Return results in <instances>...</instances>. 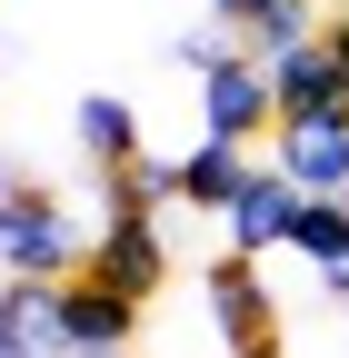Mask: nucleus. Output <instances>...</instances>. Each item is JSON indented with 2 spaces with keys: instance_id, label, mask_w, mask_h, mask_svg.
Here are the masks:
<instances>
[{
  "instance_id": "obj_1",
  "label": "nucleus",
  "mask_w": 349,
  "mask_h": 358,
  "mask_svg": "<svg viewBox=\"0 0 349 358\" xmlns=\"http://www.w3.org/2000/svg\"><path fill=\"white\" fill-rule=\"evenodd\" d=\"M90 268V249H80V219L60 209V189L50 179H30V169H11L0 179V279H80Z\"/></svg>"
},
{
  "instance_id": "obj_2",
  "label": "nucleus",
  "mask_w": 349,
  "mask_h": 358,
  "mask_svg": "<svg viewBox=\"0 0 349 358\" xmlns=\"http://www.w3.org/2000/svg\"><path fill=\"white\" fill-rule=\"evenodd\" d=\"M280 129V90H270V60L230 50L220 70H200V140H270Z\"/></svg>"
},
{
  "instance_id": "obj_3",
  "label": "nucleus",
  "mask_w": 349,
  "mask_h": 358,
  "mask_svg": "<svg viewBox=\"0 0 349 358\" xmlns=\"http://www.w3.org/2000/svg\"><path fill=\"white\" fill-rule=\"evenodd\" d=\"M90 279L120 289V299H160L170 289V229H160V209H110V229L90 239Z\"/></svg>"
},
{
  "instance_id": "obj_4",
  "label": "nucleus",
  "mask_w": 349,
  "mask_h": 358,
  "mask_svg": "<svg viewBox=\"0 0 349 358\" xmlns=\"http://www.w3.org/2000/svg\"><path fill=\"white\" fill-rule=\"evenodd\" d=\"M130 338H140V299L100 289L90 268H80V279H60V358H120Z\"/></svg>"
},
{
  "instance_id": "obj_5",
  "label": "nucleus",
  "mask_w": 349,
  "mask_h": 358,
  "mask_svg": "<svg viewBox=\"0 0 349 358\" xmlns=\"http://www.w3.org/2000/svg\"><path fill=\"white\" fill-rule=\"evenodd\" d=\"M210 319H220L230 358L280 338V299H270V279H259V259H240V249H230V259H210Z\"/></svg>"
},
{
  "instance_id": "obj_6",
  "label": "nucleus",
  "mask_w": 349,
  "mask_h": 358,
  "mask_svg": "<svg viewBox=\"0 0 349 358\" xmlns=\"http://www.w3.org/2000/svg\"><path fill=\"white\" fill-rule=\"evenodd\" d=\"M299 209H310V189H299L289 169H249V189L220 209V219H230V249H240V259H270V249H289Z\"/></svg>"
},
{
  "instance_id": "obj_7",
  "label": "nucleus",
  "mask_w": 349,
  "mask_h": 358,
  "mask_svg": "<svg viewBox=\"0 0 349 358\" xmlns=\"http://www.w3.org/2000/svg\"><path fill=\"white\" fill-rule=\"evenodd\" d=\"M270 150V169H289L310 199H349V120H280Z\"/></svg>"
},
{
  "instance_id": "obj_8",
  "label": "nucleus",
  "mask_w": 349,
  "mask_h": 358,
  "mask_svg": "<svg viewBox=\"0 0 349 358\" xmlns=\"http://www.w3.org/2000/svg\"><path fill=\"white\" fill-rule=\"evenodd\" d=\"M270 90H280V120H349V60L329 50V40L270 60Z\"/></svg>"
},
{
  "instance_id": "obj_9",
  "label": "nucleus",
  "mask_w": 349,
  "mask_h": 358,
  "mask_svg": "<svg viewBox=\"0 0 349 358\" xmlns=\"http://www.w3.org/2000/svg\"><path fill=\"white\" fill-rule=\"evenodd\" d=\"M170 169H180V199H190V209H230V199L249 189V150H240V140H200V150H180Z\"/></svg>"
},
{
  "instance_id": "obj_10",
  "label": "nucleus",
  "mask_w": 349,
  "mask_h": 358,
  "mask_svg": "<svg viewBox=\"0 0 349 358\" xmlns=\"http://www.w3.org/2000/svg\"><path fill=\"white\" fill-rule=\"evenodd\" d=\"M329 20H320V0H259V20L240 30V50L249 60H289V50H310Z\"/></svg>"
},
{
  "instance_id": "obj_11",
  "label": "nucleus",
  "mask_w": 349,
  "mask_h": 358,
  "mask_svg": "<svg viewBox=\"0 0 349 358\" xmlns=\"http://www.w3.org/2000/svg\"><path fill=\"white\" fill-rule=\"evenodd\" d=\"M80 150H90V169L140 159V120H130V100H120V90H90V100H80Z\"/></svg>"
},
{
  "instance_id": "obj_12",
  "label": "nucleus",
  "mask_w": 349,
  "mask_h": 358,
  "mask_svg": "<svg viewBox=\"0 0 349 358\" xmlns=\"http://www.w3.org/2000/svg\"><path fill=\"white\" fill-rule=\"evenodd\" d=\"M100 189H110V209H160V199H180V169L170 159H120V169H100Z\"/></svg>"
},
{
  "instance_id": "obj_13",
  "label": "nucleus",
  "mask_w": 349,
  "mask_h": 358,
  "mask_svg": "<svg viewBox=\"0 0 349 358\" xmlns=\"http://www.w3.org/2000/svg\"><path fill=\"white\" fill-rule=\"evenodd\" d=\"M230 50H240V40H230V30H190V40H180V60H190V70H220Z\"/></svg>"
},
{
  "instance_id": "obj_14",
  "label": "nucleus",
  "mask_w": 349,
  "mask_h": 358,
  "mask_svg": "<svg viewBox=\"0 0 349 358\" xmlns=\"http://www.w3.org/2000/svg\"><path fill=\"white\" fill-rule=\"evenodd\" d=\"M210 20H220V30H249V20H259V0H210Z\"/></svg>"
},
{
  "instance_id": "obj_15",
  "label": "nucleus",
  "mask_w": 349,
  "mask_h": 358,
  "mask_svg": "<svg viewBox=\"0 0 349 358\" xmlns=\"http://www.w3.org/2000/svg\"><path fill=\"white\" fill-rule=\"evenodd\" d=\"M320 40H329V50H339V60H349V10H329V30H320Z\"/></svg>"
},
{
  "instance_id": "obj_16",
  "label": "nucleus",
  "mask_w": 349,
  "mask_h": 358,
  "mask_svg": "<svg viewBox=\"0 0 349 358\" xmlns=\"http://www.w3.org/2000/svg\"><path fill=\"white\" fill-rule=\"evenodd\" d=\"M0 358H40V348H30V338H11V329H0Z\"/></svg>"
},
{
  "instance_id": "obj_17",
  "label": "nucleus",
  "mask_w": 349,
  "mask_h": 358,
  "mask_svg": "<svg viewBox=\"0 0 349 358\" xmlns=\"http://www.w3.org/2000/svg\"><path fill=\"white\" fill-rule=\"evenodd\" d=\"M240 358H280V338H270V348H240Z\"/></svg>"
},
{
  "instance_id": "obj_18",
  "label": "nucleus",
  "mask_w": 349,
  "mask_h": 358,
  "mask_svg": "<svg viewBox=\"0 0 349 358\" xmlns=\"http://www.w3.org/2000/svg\"><path fill=\"white\" fill-rule=\"evenodd\" d=\"M329 10H349V0H329Z\"/></svg>"
}]
</instances>
